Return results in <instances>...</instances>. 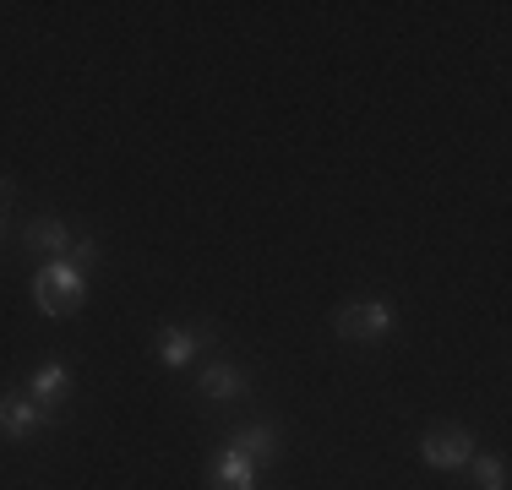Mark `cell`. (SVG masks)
Masks as SVG:
<instances>
[{
	"instance_id": "7",
	"label": "cell",
	"mask_w": 512,
	"mask_h": 490,
	"mask_svg": "<svg viewBox=\"0 0 512 490\" xmlns=\"http://www.w3.org/2000/svg\"><path fill=\"white\" fill-rule=\"evenodd\" d=\"M202 398H218V403H229V398H240V392H246V371H235V365L229 360H213L202 371Z\"/></svg>"
},
{
	"instance_id": "11",
	"label": "cell",
	"mask_w": 512,
	"mask_h": 490,
	"mask_svg": "<svg viewBox=\"0 0 512 490\" xmlns=\"http://www.w3.org/2000/svg\"><path fill=\"white\" fill-rule=\"evenodd\" d=\"M474 485L480 490H507V463L502 458H474Z\"/></svg>"
},
{
	"instance_id": "5",
	"label": "cell",
	"mask_w": 512,
	"mask_h": 490,
	"mask_svg": "<svg viewBox=\"0 0 512 490\" xmlns=\"http://www.w3.org/2000/svg\"><path fill=\"white\" fill-rule=\"evenodd\" d=\"M229 452H235V458H246L251 469H256V463H273L278 431H273V425H240V431L229 436Z\"/></svg>"
},
{
	"instance_id": "12",
	"label": "cell",
	"mask_w": 512,
	"mask_h": 490,
	"mask_svg": "<svg viewBox=\"0 0 512 490\" xmlns=\"http://www.w3.org/2000/svg\"><path fill=\"white\" fill-rule=\"evenodd\" d=\"M0 235H6V207H0Z\"/></svg>"
},
{
	"instance_id": "8",
	"label": "cell",
	"mask_w": 512,
	"mask_h": 490,
	"mask_svg": "<svg viewBox=\"0 0 512 490\" xmlns=\"http://www.w3.org/2000/svg\"><path fill=\"white\" fill-rule=\"evenodd\" d=\"M66 387H71V371H66V360H44V371L33 376L28 398L50 409V403H60V398H66Z\"/></svg>"
},
{
	"instance_id": "1",
	"label": "cell",
	"mask_w": 512,
	"mask_h": 490,
	"mask_svg": "<svg viewBox=\"0 0 512 490\" xmlns=\"http://www.w3.org/2000/svg\"><path fill=\"white\" fill-rule=\"evenodd\" d=\"M33 300L44 305V316H71L88 300V273H82L77 262H66V256H55V262H44L39 278H33Z\"/></svg>"
},
{
	"instance_id": "3",
	"label": "cell",
	"mask_w": 512,
	"mask_h": 490,
	"mask_svg": "<svg viewBox=\"0 0 512 490\" xmlns=\"http://www.w3.org/2000/svg\"><path fill=\"white\" fill-rule=\"evenodd\" d=\"M39 425H50V409H44V403L22 398V392H6V398H0V436L28 441Z\"/></svg>"
},
{
	"instance_id": "6",
	"label": "cell",
	"mask_w": 512,
	"mask_h": 490,
	"mask_svg": "<svg viewBox=\"0 0 512 490\" xmlns=\"http://www.w3.org/2000/svg\"><path fill=\"white\" fill-rule=\"evenodd\" d=\"M22 240H28V251H44L50 262H55V256H71V245H77V240H71V229L60 224V218H33Z\"/></svg>"
},
{
	"instance_id": "10",
	"label": "cell",
	"mask_w": 512,
	"mask_h": 490,
	"mask_svg": "<svg viewBox=\"0 0 512 490\" xmlns=\"http://www.w3.org/2000/svg\"><path fill=\"white\" fill-rule=\"evenodd\" d=\"M256 485V469L246 458H235V452H224V458L213 463V490H251Z\"/></svg>"
},
{
	"instance_id": "9",
	"label": "cell",
	"mask_w": 512,
	"mask_h": 490,
	"mask_svg": "<svg viewBox=\"0 0 512 490\" xmlns=\"http://www.w3.org/2000/svg\"><path fill=\"white\" fill-rule=\"evenodd\" d=\"M202 349V333H186V327H169L164 338H158V360L169 365V371H180V365H191V354Z\"/></svg>"
},
{
	"instance_id": "4",
	"label": "cell",
	"mask_w": 512,
	"mask_h": 490,
	"mask_svg": "<svg viewBox=\"0 0 512 490\" xmlns=\"http://www.w3.org/2000/svg\"><path fill=\"white\" fill-rule=\"evenodd\" d=\"M420 458L431 463V469H463V463H474V436L469 431H436V436H425V447H420Z\"/></svg>"
},
{
	"instance_id": "2",
	"label": "cell",
	"mask_w": 512,
	"mask_h": 490,
	"mask_svg": "<svg viewBox=\"0 0 512 490\" xmlns=\"http://www.w3.org/2000/svg\"><path fill=\"white\" fill-rule=\"evenodd\" d=\"M333 327H338V338H355V343H382V338L398 327V316H393V305L365 300V305H344Z\"/></svg>"
}]
</instances>
